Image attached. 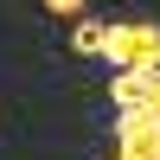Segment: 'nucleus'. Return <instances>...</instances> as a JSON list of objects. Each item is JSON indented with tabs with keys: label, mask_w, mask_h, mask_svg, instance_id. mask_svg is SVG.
I'll return each mask as SVG.
<instances>
[{
	"label": "nucleus",
	"mask_w": 160,
	"mask_h": 160,
	"mask_svg": "<svg viewBox=\"0 0 160 160\" xmlns=\"http://www.w3.org/2000/svg\"><path fill=\"white\" fill-rule=\"evenodd\" d=\"M109 64L115 71H160V26H148V19L109 26Z\"/></svg>",
	"instance_id": "1"
},
{
	"label": "nucleus",
	"mask_w": 160,
	"mask_h": 160,
	"mask_svg": "<svg viewBox=\"0 0 160 160\" xmlns=\"http://www.w3.org/2000/svg\"><path fill=\"white\" fill-rule=\"evenodd\" d=\"M71 45H77V58H109V26L102 19H77Z\"/></svg>",
	"instance_id": "2"
},
{
	"label": "nucleus",
	"mask_w": 160,
	"mask_h": 160,
	"mask_svg": "<svg viewBox=\"0 0 160 160\" xmlns=\"http://www.w3.org/2000/svg\"><path fill=\"white\" fill-rule=\"evenodd\" d=\"M90 0H45V13H58V19H83Z\"/></svg>",
	"instance_id": "3"
}]
</instances>
